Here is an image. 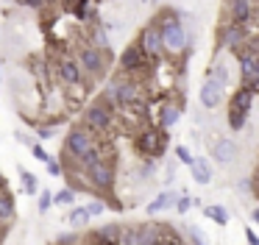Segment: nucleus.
<instances>
[{
  "instance_id": "26",
  "label": "nucleus",
  "mask_w": 259,
  "mask_h": 245,
  "mask_svg": "<svg viewBox=\"0 0 259 245\" xmlns=\"http://www.w3.org/2000/svg\"><path fill=\"white\" fill-rule=\"evenodd\" d=\"M51 206H53V192H51V189H39V203H36V212L45 215Z\"/></svg>"
},
{
  "instance_id": "10",
  "label": "nucleus",
  "mask_w": 259,
  "mask_h": 245,
  "mask_svg": "<svg viewBox=\"0 0 259 245\" xmlns=\"http://www.w3.org/2000/svg\"><path fill=\"white\" fill-rule=\"evenodd\" d=\"M220 103H223V84L209 75L201 87V106L203 109H218Z\"/></svg>"
},
{
  "instance_id": "29",
  "label": "nucleus",
  "mask_w": 259,
  "mask_h": 245,
  "mask_svg": "<svg viewBox=\"0 0 259 245\" xmlns=\"http://www.w3.org/2000/svg\"><path fill=\"white\" fill-rule=\"evenodd\" d=\"M187 234H190V242H192V245H209L206 237H203V231H201L198 226H192V223L187 226Z\"/></svg>"
},
{
  "instance_id": "4",
  "label": "nucleus",
  "mask_w": 259,
  "mask_h": 245,
  "mask_svg": "<svg viewBox=\"0 0 259 245\" xmlns=\"http://www.w3.org/2000/svg\"><path fill=\"white\" fill-rule=\"evenodd\" d=\"M167 139H170V134L164 131V128L142 126L134 137V148L142 159H159V156L164 153V148H167Z\"/></svg>"
},
{
  "instance_id": "8",
  "label": "nucleus",
  "mask_w": 259,
  "mask_h": 245,
  "mask_svg": "<svg viewBox=\"0 0 259 245\" xmlns=\"http://www.w3.org/2000/svg\"><path fill=\"white\" fill-rule=\"evenodd\" d=\"M253 17H256V0H226V20L253 28Z\"/></svg>"
},
{
  "instance_id": "30",
  "label": "nucleus",
  "mask_w": 259,
  "mask_h": 245,
  "mask_svg": "<svg viewBox=\"0 0 259 245\" xmlns=\"http://www.w3.org/2000/svg\"><path fill=\"white\" fill-rule=\"evenodd\" d=\"M56 245H81V237L75 231H70V234H59L56 237Z\"/></svg>"
},
{
  "instance_id": "15",
  "label": "nucleus",
  "mask_w": 259,
  "mask_h": 245,
  "mask_svg": "<svg viewBox=\"0 0 259 245\" xmlns=\"http://www.w3.org/2000/svg\"><path fill=\"white\" fill-rule=\"evenodd\" d=\"M176 198H179V192H173V189H164V192H159L156 198H153L151 203L145 206V212H148V215H159V212L170 209V206L176 203Z\"/></svg>"
},
{
  "instance_id": "28",
  "label": "nucleus",
  "mask_w": 259,
  "mask_h": 245,
  "mask_svg": "<svg viewBox=\"0 0 259 245\" xmlns=\"http://www.w3.org/2000/svg\"><path fill=\"white\" fill-rule=\"evenodd\" d=\"M212 78H218L220 84H229L231 78H229V67H226V61H218V64H214V70H212Z\"/></svg>"
},
{
  "instance_id": "25",
  "label": "nucleus",
  "mask_w": 259,
  "mask_h": 245,
  "mask_svg": "<svg viewBox=\"0 0 259 245\" xmlns=\"http://www.w3.org/2000/svg\"><path fill=\"white\" fill-rule=\"evenodd\" d=\"M73 200H75L73 187H64V189H59V192H53V203H59V206H70Z\"/></svg>"
},
{
  "instance_id": "37",
  "label": "nucleus",
  "mask_w": 259,
  "mask_h": 245,
  "mask_svg": "<svg viewBox=\"0 0 259 245\" xmlns=\"http://www.w3.org/2000/svg\"><path fill=\"white\" fill-rule=\"evenodd\" d=\"M28 6H31V9H45V6H48V0H28Z\"/></svg>"
},
{
  "instance_id": "3",
  "label": "nucleus",
  "mask_w": 259,
  "mask_h": 245,
  "mask_svg": "<svg viewBox=\"0 0 259 245\" xmlns=\"http://www.w3.org/2000/svg\"><path fill=\"white\" fill-rule=\"evenodd\" d=\"M87 176V184H90L95 192L101 195H109V206H114V209H120V203L112 198V189H114V181H117V170H114V159H101L95 161V165L84 167L81 170Z\"/></svg>"
},
{
  "instance_id": "34",
  "label": "nucleus",
  "mask_w": 259,
  "mask_h": 245,
  "mask_svg": "<svg viewBox=\"0 0 259 245\" xmlns=\"http://www.w3.org/2000/svg\"><path fill=\"white\" fill-rule=\"evenodd\" d=\"M53 126H36V137L39 139H53Z\"/></svg>"
},
{
  "instance_id": "41",
  "label": "nucleus",
  "mask_w": 259,
  "mask_h": 245,
  "mask_svg": "<svg viewBox=\"0 0 259 245\" xmlns=\"http://www.w3.org/2000/svg\"><path fill=\"white\" fill-rule=\"evenodd\" d=\"M140 3H151V0H140Z\"/></svg>"
},
{
  "instance_id": "16",
  "label": "nucleus",
  "mask_w": 259,
  "mask_h": 245,
  "mask_svg": "<svg viewBox=\"0 0 259 245\" xmlns=\"http://www.w3.org/2000/svg\"><path fill=\"white\" fill-rule=\"evenodd\" d=\"M17 212V203H14V195L9 192L6 187H0V223H9Z\"/></svg>"
},
{
  "instance_id": "7",
  "label": "nucleus",
  "mask_w": 259,
  "mask_h": 245,
  "mask_svg": "<svg viewBox=\"0 0 259 245\" xmlns=\"http://www.w3.org/2000/svg\"><path fill=\"white\" fill-rule=\"evenodd\" d=\"M137 45H140V50H142V53H145L151 61H156V59H162V56H164V50H162V33H159V25H156L153 20L140 31Z\"/></svg>"
},
{
  "instance_id": "23",
  "label": "nucleus",
  "mask_w": 259,
  "mask_h": 245,
  "mask_svg": "<svg viewBox=\"0 0 259 245\" xmlns=\"http://www.w3.org/2000/svg\"><path fill=\"white\" fill-rule=\"evenodd\" d=\"M20 178H23V192L25 195H36V192H39V184H36L34 173H28V170H23V167H20Z\"/></svg>"
},
{
  "instance_id": "18",
  "label": "nucleus",
  "mask_w": 259,
  "mask_h": 245,
  "mask_svg": "<svg viewBox=\"0 0 259 245\" xmlns=\"http://www.w3.org/2000/svg\"><path fill=\"white\" fill-rule=\"evenodd\" d=\"M156 245H187L184 239H181V234L176 231L170 223H162V234H159Z\"/></svg>"
},
{
  "instance_id": "43",
  "label": "nucleus",
  "mask_w": 259,
  "mask_h": 245,
  "mask_svg": "<svg viewBox=\"0 0 259 245\" xmlns=\"http://www.w3.org/2000/svg\"><path fill=\"white\" fill-rule=\"evenodd\" d=\"M0 78H3V75H0Z\"/></svg>"
},
{
  "instance_id": "27",
  "label": "nucleus",
  "mask_w": 259,
  "mask_h": 245,
  "mask_svg": "<svg viewBox=\"0 0 259 245\" xmlns=\"http://www.w3.org/2000/svg\"><path fill=\"white\" fill-rule=\"evenodd\" d=\"M173 206H176V212H179V215H187V212L195 206V198H190V195H179Z\"/></svg>"
},
{
  "instance_id": "22",
  "label": "nucleus",
  "mask_w": 259,
  "mask_h": 245,
  "mask_svg": "<svg viewBox=\"0 0 259 245\" xmlns=\"http://www.w3.org/2000/svg\"><path fill=\"white\" fill-rule=\"evenodd\" d=\"M203 215L209 217V220H214L218 223V226H226V223H229V212H226V206H206V209H203Z\"/></svg>"
},
{
  "instance_id": "12",
  "label": "nucleus",
  "mask_w": 259,
  "mask_h": 245,
  "mask_svg": "<svg viewBox=\"0 0 259 245\" xmlns=\"http://www.w3.org/2000/svg\"><path fill=\"white\" fill-rule=\"evenodd\" d=\"M179 117H181V106L176 103V100H164L162 109H159V123L156 126L164 128V131H170V128L179 123Z\"/></svg>"
},
{
  "instance_id": "39",
  "label": "nucleus",
  "mask_w": 259,
  "mask_h": 245,
  "mask_svg": "<svg viewBox=\"0 0 259 245\" xmlns=\"http://www.w3.org/2000/svg\"><path fill=\"white\" fill-rule=\"evenodd\" d=\"M14 3H17V6H28V0H14Z\"/></svg>"
},
{
  "instance_id": "1",
  "label": "nucleus",
  "mask_w": 259,
  "mask_h": 245,
  "mask_svg": "<svg viewBox=\"0 0 259 245\" xmlns=\"http://www.w3.org/2000/svg\"><path fill=\"white\" fill-rule=\"evenodd\" d=\"M153 22L159 25V33H162V50H164V53H170V56L184 53L190 36H187L184 22L179 20V11H176V9H164V11H159V14L153 17Z\"/></svg>"
},
{
  "instance_id": "33",
  "label": "nucleus",
  "mask_w": 259,
  "mask_h": 245,
  "mask_svg": "<svg viewBox=\"0 0 259 245\" xmlns=\"http://www.w3.org/2000/svg\"><path fill=\"white\" fill-rule=\"evenodd\" d=\"M103 209H106V203H103V200H92V203L87 206V212H90V217H98V215H103Z\"/></svg>"
},
{
  "instance_id": "13",
  "label": "nucleus",
  "mask_w": 259,
  "mask_h": 245,
  "mask_svg": "<svg viewBox=\"0 0 259 245\" xmlns=\"http://www.w3.org/2000/svg\"><path fill=\"white\" fill-rule=\"evenodd\" d=\"M187 167H190L192 178H195L198 184H209V181H212V165H209V159H203V156H192V161Z\"/></svg>"
},
{
  "instance_id": "9",
  "label": "nucleus",
  "mask_w": 259,
  "mask_h": 245,
  "mask_svg": "<svg viewBox=\"0 0 259 245\" xmlns=\"http://www.w3.org/2000/svg\"><path fill=\"white\" fill-rule=\"evenodd\" d=\"M248 31H251V28L240 25V22L226 20L223 25H220V31H218V50L220 48H231V50L240 48V45L248 39Z\"/></svg>"
},
{
  "instance_id": "35",
  "label": "nucleus",
  "mask_w": 259,
  "mask_h": 245,
  "mask_svg": "<svg viewBox=\"0 0 259 245\" xmlns=\"http://www.w3.org/2000/svg\"><path fill=\"white\" fill-rule=\"evenodd\" d=\"M45 165H48V173H51V176H62V165H59V161H45Z\"/></svg>"
},
{
  "instance_id": "38",
  "label": "nucleus",
  "mask_w": 259,
  "mask_h": 245,
  "mask_svg": "<svg viewBox=\"0 0 259 245\" xmlns=\"http://www.w3.org/2000/svg\"><path fill=\"white\" fill-rule=\"evenodd\" d=\"M75 3H78V0H62V9H64V11H73Z\"/></svg>"
},
{
  "instance_id": "31",
  "label": "nucleus",
  "mask_w": 259,
  "mask_h": 245,
  "mask_svg": "<svg viewBox=\"0 0 259 245\" xmlns=\"http://www.w3.org/2000/svg\"><path fill=\"white\" fill-rule=\"evenodd\" d=\"M31 153H34L36 161H51V156H48V150L42 148L39 142H31Z\"/></svg>"
},
{
  "instance_id": "14",
  "label": "nucleus",
  "mask_w": 259,
  "mask_h": 245,
  "mask_svg": "<svg viewBox=\"0 0 259 245\" xmlns=\"http://www.w3.org/2000/svg\"><path fill=\"white\" fill-rule=\"evenodd\" d=\"M253 98H256V89H253V87H240L234 95H231V103H229V106H234V109L248 111V114H251V109H253Z\"/></svg>"
},
{
  "instance_id": "17",
  "label": "nucleus",
  "mask_w": 259,
  "mask_h": 245,
  "mask_svg": "<svg viewBox=\"0 0 259 245\" xmlns=\"http://www.w3.org/2000/svg\"><path fill=\"white\" fill-rule=\"evenodd\" d=\"M162 223H140V245H156Z\"/></svg>"
},
{
  "instance_id": "42",
  "label": "nucleus",
  "mask_w": 259,
  "mask_h": 245,
  "mask_svg": "<svg viewBox=\"0 0 259 245\" xmlns=\"http://www.w3.org/2000/svg\"><path fill=\"white\" fill-rule=\"evenodd\" d=\"M0 187H3V176H0Z\"/></svg>"
},
{
  "instance_id": "11",
  "label": "nucleus",
  "mask_w": 259,
  "mask_h": 245,
  "mask_svg": "<svg viewBox=\"0 0 259 245\" xmlns=\"http://www.w3.org/2000/svg\"><path fill=\"white\" fill-rule=\"evenodd\" d=\"M237 153H240V148H237V142L229 137H220L212 142V156H214L218 165H231V161L237 159Z\"/></svg>"
},
{
  "instance_id": "19",
  "label": "nucleus",
  "mask_w": 259,
  "mask_h": 245,
  "mask_svg": "<svg viewBox=\"0 0 259 245\" xmlns=\"http://www.w3.org/2000/svg\"><path fill=\"white\" fill-rule=\"evenodd\" d=\"M90 220H92V217H90V212H87V206H75V209L67 215V223L73 228H84Z\"/></svg>"
},
{
  "instance_id": "6",
  "label": "nucleus",
  "mask_w": 259,
  "mask_h": 245,
  "mask_svg": "<svg viewBox=\"0 0 259 245\" xmlns=\"http://www.w3.org/2000/svg\"><path fill=\"white\" fill-rule=\"evenodd\" d=\"M151 70H153L151 59L140 50V45L137 42L125 45V50L120 53V72H125V75H131V78H145Z\"/></svg>"
},
{
  "instance_id": "20",
  "label": "nucleus",
  "mask_w": 259,
  "mask_h": 245,
  "mask_svg": "<svg viewBox=\"0 0 259 245\" xmlns=\"http://www.w3.org/2000/svg\"><path fill=\"white\" fill-rule=\"evenodd\" d=\"M245 123H248V111H240L234 106H229V128L231 131H242Z\"/></svg>"
},
{
  "instance_id": "24",
  "label": "nucleus",
  "mask_w": 259,
  "mask_h": 245,
  "mask_svg": "<svg viewBox=\"0 0 259 245\" xmlns=\"http://www.w3.org/2000/svg\"><path fill=\"white\" fill-rule=\"evenodd\" d=\"M120 228H123V226H117V223H109V226L98 228L95 234L103 239V242H117V237H120Z\"/></svg>"
},
{
  "instance_id": "40",
  "label": "nucleus",
  "mask_w": 259,
  "mask_h": 245,
  "mask_svg": "<svg viewBox=\"0 0 259 245\" xmlns=\"http://www.w3.org/2000/svg\"><path fill=\"white\" fill-rule=\"evenodd\" d=\"M101 245H117V242H101Z\"/></svg>"
},
{
  "instance_id": "21",
  "label": "nucleus",
  "mask_w": 259,
  "mask_h": 245,
  "mask_svg": "<svg viewBox=\"0 0 259 245\" xmlns=\"http://www.w3.org/2000/svg\"><path fill=\"white\" fill-rule=\"evenodd\" d=\"M117 245H140V226H125V228H120Z\"/></svg>"
},
{
  "instance_id": "32",
  "label": "nucleus",
  "mask_w": 259,
  "mask_h": 245,
  "mask_svg": "<svg viewBox=\"0 0 259 245\" xmlns=\"http://www.w3.org/2000/svg\"><path fill=\"white\" fill-rule=\"evenodd\" d=\"M176 156H179L181 165H190V161H192V153H190V148H187V145H176Z\"/></svg>"
},
{
  "instance_id": "5",
  "label": "nucleus",
  "mask_w": 259,
  "mask_h": 245,
  "mask_svg": "<svg viewBox=\"0 0 259 245\" xmlns=\"http://www.w3.org/2000/svg\"><path fill=\"white\" fill-rule=\"evenodd\" d=\"M75 61H78L81 72L90 78H101L103 72H106L109 67V50H101V48H92V45H78V50H75Z\"/></svg>"
},
{
  "instance_id": "36",
  "label": "nucleus",
  "mask_w": 259,
  "mask_h": 245,
  "mask_svg": "<svg viewBox=\"0 0 259 245\" xmlns=\"http://www.w3.org/2000/svg\"><path fill=\"white\" fill-rule=\"evenodd\" d=\"M245 239H248V245H259V237L253 228H245Z\"/></svg>"
},
{
  "instance_id": "2",
  "label": "nucleus",
  "mask_w": 259,
  "mask_h": 245,
  "mask_svg": "<svg viewBox=\"0 0 259 245\" xmlns=\"http://www.w3.org/2000/svg\"><path fill=\"white\" fill-rule=\"evenodd\" d=\"M81 126L90 128L92 134H98V137H112V131L117 128V114H114V109L106 103V100L98 98L95 103H90L84 109Z\"/></svg>"
}]
</instances>
